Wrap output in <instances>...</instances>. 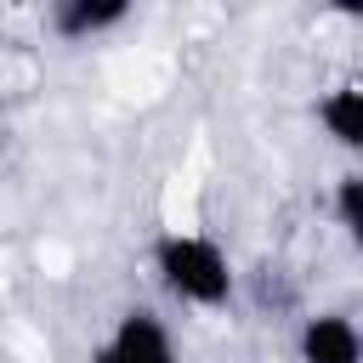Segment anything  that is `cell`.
<instances>
[{"mask_svg":"<svg viewBox=\"0 0 363 363\" xmlns=\"http://www.w3.org/2000/svg\"><path fill=\"white\" fill-rule=\"evenodd\" d=\"M153 272L187 306H221L233 295V267L204 233H164L153 244Z\"/></svg>","mask_w":363,"mask_h":363,"instance_id":"1","label":"cell"},{"mask_svg":"<svg viewBox=\"0 0 363 363\" xmlns=\"http://www.w3.org/2000/svg\"><path fill=\"white\" fill-rule=\"evenodd\" d=\"M108 352H113L119 363H176V340H170L164 318L147 312V306H130V312L113 323Z\"/></svg>","mask_w":363,"mask_h":363,"instance_id":"2","label":"cell"},{"mask_svg":"<svg viewBox=\"0 0 363 363\" xmlns=\"http://www.w3.org/2000/svg\"><path fill=\"white\" fill-rule=\"evenodd\" d=\"M301 363H363L357 323L346 312H318L301 323Z\"/></svg>","mask_w":363,"mask_h":363,"instance_id":"3","label":"cell"},{"mask_svg":"<svg viewBox=\"0 0 363 363\" xmlns=\"http://www.w3.org/2000/svg\"><path fill=\"white\" fill-rule=\"evenodd\" d=\"M125 17H130L125 0H57V6H51V28H57L62 40H91V34H102V28H119Z\"/></svg>","mask_w":363,"mask_h":363,"instance_id":"4","label":"cell"},{"mask_svg":"<svg viewBox=\"0 0 363 363\" xmlns=\"http://www.w3.org/2000/svg\"><path fill=\"white\" fill-rule=\"evenodd\" d=\"M318 119H323V130H329L340 147H357V142H363V91H357V85H335V91L318 102Z\"/></svg>","mask_w":363,"mask_h":363,"instance_id":"5","label":"cell"},{"mask_svg":"<svg viewBox=\"0 0 363 363\" xmlns=\"http://www.w3.org/2000/svg\"><path fill=\"white\" fill-rule=\"evenodd\" d=\"M335 221H340L352 238L363 233V176H357V170H346V176L335 182Z\"/></svg>","mask_w":363,"mask_h":363,"instance_id":"6","label":"cell"},{"mask_svg":"<svg viewBox=\"0 0 363 363\" xmlns=\"http://www.w3.org/2000/svg\"><path fill=\"white\" fill-rule=\"evenodd\" d=\"M91 363H119V357H113V352H108V340H102V346L91 352Z\"/></svg>","mask_w":363,"mask_h":363,"instance_id":"7","label":"cell"}]
</instances>
